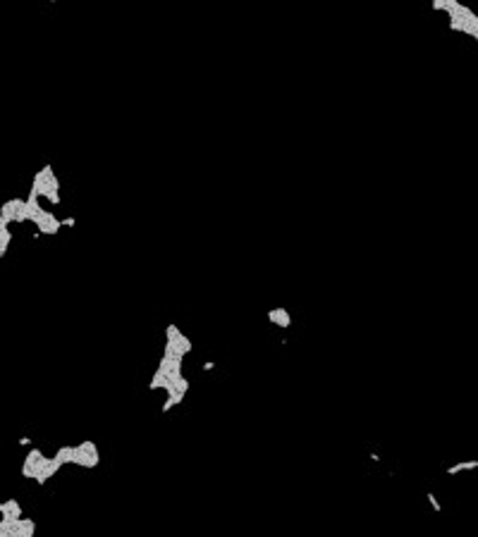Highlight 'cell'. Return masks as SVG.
Segmentation results:
<instances>
[{
	"instance_id": "7c38bea8",
	"label": "cell",
	"mask_w": 478,
	"mask_h": 537,
	"mask_svg": "<svg viewBox=\"0 0 478 537\" xmlns=\"http://www.w3.org/2000/svg\"><path fill=\"white\" fill-rule=\"evenodd\" d=\"M20 444H22V447H29V444H32V440H29V437H22V440H20Z\"/></svg>"
},
{
	"instance_id": "7a4b0ae2",
	"label": "cell",
	"mask_w": 478,
	"mask_h": 537,
	"mask_svg": "<svg viewBox=\"0 0 478 537\" xmlns=\"http://www.w3.org/2000/svg\"><path fill=\"white\" fill-rule=\"evenodd\" d=\"M55 456L65 466H79V468H96L100 463V454H98V447L91 440L82 442L76 447H60L55 451Z\"/></svg>"
},
{
	"instance_id": "9c48e42d",
	"label": "cell",
	"mask_w": 478,
	"mask_h": 537,
	"mask_svg": "<svg viewBox=\"0 0 478 537\" xmlns=\"http://www.w3.org/2000/svg\"><path fill=\"white\" fill-rule=\"evenodd\" d=\"M426 499H428V504L433 506V511H435V514H440V511H442V506H440V502H438V497H435L433 492H428V494H426Z\"/></svg>"
},
{
	"instance_id": "30bf717a",
	"label": "cell",
	"mask_w": 478,
	"mask_h": 537,
	"mask_svg": "<svg viewBox=\"0 0 478 537\" xmlns=\"http://www.w3.org/2000/svg\"><path fill=\"white\" fill-rule=\"evenodd\" d=\"M62 227H74V217H65V220H62Z\"/></svg>"
},
{
	"instance_id": "277c9868",
	"label": "cell",
	"mask_w": 478,
	"mask_h": 537,
	"mask_svg": "<svg viewBox=\"0 0 478 537\" xmlns=\"http://www.w3.org/2000/svg\"><path fill=\"white\" fill-rule=\"evenodd\" d=\"M50 463H53V456H46L41 449H29V454H26V459L22 463V478L44 485V475L50 468Z\"/></svg>"
},
{
	"instance_id": "6da1fadb",
	"label": "cell",
	"mask_w": 478,
	"mask_h": 537,
	"mask_svg": "<svg viewBox=\"0 0 478 537\" xmlns=\"http://www.w3.org/2000/svg\"><path fill=\"white\" fill-rule=\"evenodd\" d=\"M430 7L438 12H447L450 14V29L452 31L468 33L471 38L478 41V14L471 7L456 2V0H433Z\"/></svg>"
},
{
	"instance_id": "8992f818",
	"label": "cell",
	"mask_w": 478,
	"mask_h": 537,
	"mask_svg": "<svg viewBox=\"0 0 478 537\" xmlns=\"http://www.w3.org/2000/svg\"><path fill=\"white\" fill-rule=\"evenodd\" d=\"M0 516H5V518H24L22 504L17 499H5L0 504Z\"/></svg>"
},
{
	"instance_id": "3957f363",
	"label": "cell",
	"mask_w": 478,
	"mask_h": 537,
	"mask_svg": "<svg viewBox=\"0 0 478 537\" xmlns=\"http://www.w3.org/2000/svg\"><path fill=\"white\" fill-rule=\"evenodd\" d=\"M29 196H36V198H48L50 205L60 203V182L55 177V172L50 165H44L41 170L34 174L32 189H29Z\"/></svg>"
},
{
	"instance_id": "ba28073f",
	"label": "cell",
	"mask_w": 478,
	"mask_h": 537,
	"mask_svg": "<svg viewBox=\"0 0 478 537\" xmlns=\"http://www.w3.org/2000/svg\"><path fill=\"white\" fill-rule=\"evenodd\" d=\"M476 468H478V461H462V463L450 466V468H447V475H456V473H464V471H476Z\"/></svg>"
},
{
	"instance_id": "52a82bcc",
	"label": "cell",
	"mask_w": 478,
	"mask_h": 537,
	"mask_svg": "<svg viewBox=\"0 0 478 537\" xmlns=\"http://www.w3.org/2000/svg\"><path fill=\"white\" fill-rule=\"evenodd\" d=\"M10 241H12V232L10 227H0V258L8 256V248H10Z\"/></svg>"
},
{
	"instance_id": "8fae6325",
	"label": "cell",
	"mask_w": 478,
	"mask_h": 537,
	"mask_svg": "<svg viewBox=\"0 0 478 537\" xmlns=\"http://www.w3.org/2000/svg\"><path fill=\"white\" fill-rule=\"evenodd\" d=\"M213 368H216V363H213V361H206V363H204V370H213Z\"/></svg>"
},
{
	"instance_id": "5b68a950",
	"label": "cell",
	"mask_w": 478,
	"mask_h": 537,
	"mask_svg": "<svg viewBox=\"0 0 478 537\" xmlns=\"http://www.w3.org/2000/svg\"><path fill=\"white\" fill-rule=\"evenodd\" d=\"M268 320H270L275 327L287 330V327L292 325V315H290L287 308H270V311H268Z\"/></svg>"
}]
</instances>
